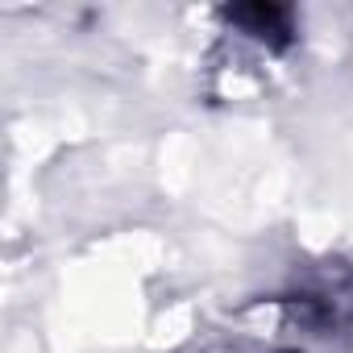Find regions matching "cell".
Listing matches in <instances>:
<instances>
[{
    "label": "cell",
    "mask_w": 353,
    "mask_h": 353,
    "mask_svg": "<svg viewBox=\"0 0 353 353\" xmlns=\"http://www.w3.org/2000/svg\"><path fill=\"white\" fill-rule=\"evenodd\" d=\"M233 26H241L250 38L266 42V46H287L291 42V13L279 5H245V9H229L225 13Z\"/></svg>",
    "instance_id": "6da1fadb"
}]
</instances>
